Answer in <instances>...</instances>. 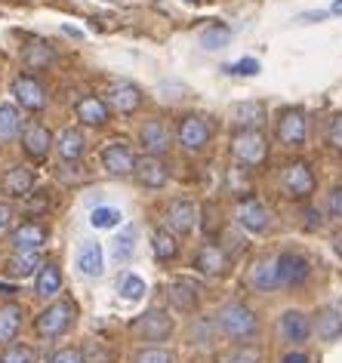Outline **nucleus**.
I'll use <instances>...</instances> for the list:
<instances>
[{
    "mask_svg": "<svg viewBox=\"0 0 342 363\" xmlns=\"http://www.w3.org/2000/svg\"><path fill=\"white\" fill-rule=\"evenodd\" d=\"M216 330L231 342H250L259 333V320L244 302H225L216 314Z\"/></svg>",
    "mask_w": 342,
    "mask_h": 363,
    "instance_id": "1",
    "label": "nucleus"
},
{
    "mask_svg": "<svg viewBox=\"0 0 342 363\" xmlns=\"http://www.w3.org/2000/svg\"><path fill=\"white\" fill-rule=\"evenodd\" d=\"M75 314H77L75 302H68V298H56V302L47 305L38 314V320H34V330H38L40 339L53 342V339H59V335H65L71 330V323H75Z\"/></svg>",
    "mask_w": 342,
    "mask_h": 363,
    "instance_id": "2",
    "label": "nucleus"
},
{
    "mask_svg": "<svg viewBox=\"0 0 342 363\" xmlns=\"http://www.w3.org/2000/svg\"><path fill=\"white\" fill-rule=\"evenodd\" d=\"M130 330L136 339L158 345V342H167L170 335H173V317H170L164 308H148L145 314H139L136 320L130 323Z\"/></svg>",
    "mask_w": 342,
    "mask_h": 363,
    "instance_id": "3",
    "label": "nucleus"
},
{
    "mask_svg": "<svg viewBox=\"0 0 342 363\" xmlns=\"http://www.w3.org/2000/svg\"><path fill=\"white\" fill-rule=\"evenodd\" d=\"M231 154L244 167H259L268 154V142L259 130H238L235 139H231Z\"/></svg>",
    "mask_w": 342,
    "mask_h": 363,
    "instance_id": "4",
    "label": "nucleus"
},
{
    "mask_svg": "<svg viewBox=\"0 0 342 363\" xmlns=\"http://www.w3.org/2000/svg\"><path fill=\"white\" fill-rule=\"evenodd\" d=\"M176 139H179V145H182L185 151H192V154L206 148V142H210V123H206V117H201V114H185L182 121H179Z\"/></svg>",
    "mask_w": 342,
    "mask_h": 363,
    "instance_id": "5",
    "label": "nucleus"
},
{
    "mask_svg": "<svg viewBox=\"0 0 342 363\" xmlns=\"http://www.w3.org/2000/svg\"><path fill=\"white\" fill-rule=\"evenodd\" d=\"M281 185H284L287 197H293V201H305V197H311V191H314V176H311L309 163H305V160H293L290 167L284 169Z\"/></svg>",
    "mask_w": 342,
    "mask_h": 363,
    "instance_id": "6",
    "label": "nucleus"
},
{
    "mask_svg": "<svg viewBox=\"0 0 342 363\" xmlns=\"http://www.w3.org/2000/svg\"><path fill=\"white\" fill-rule=\"evenodd\" d=\"M102 167L108 176H114V179L133 176V169H136V154H133L127 142H111L102 148Z\"/></svg>",
    "mask_w": 342,
    "mask_h": 363,
    "instance_id": "7",
    "label": "nucleus"
},
{
    "mask_svg": "<svg viewBox=\"0 0 342 363\" xmlns=\"http://www.w3.org/2000/svg\"><path fill=\"white\" fill-rule=\"evenodd\" d=\"M13 96L16 102L22 108H28V111H43L47 108V89L34 74H19L13 80Z\"/></svg>",
    "mask_w": 342,
    "mask_h": 363,
    "instance_id": "8",
    "label": "nucleus"
},
{
    "mask_svg": "<svg viewBox=\"0 0 342 363\" xmlns=\"http://www.w3.org/2000/svg\"><path fill=\"white\" fill-rule=\"evenodd\" d=\"M277 333H281L284 342L290 345H305L311 339V320L309 314L299 311V308H290V311L281 314V320H277Z\"/></svg>",
    "mask_w": 342,
    "mask_h": 363,
    "instance_id": "9",
    "label": "nucleus"
},
{
    "mask_svg": "<svg viewBox=\"0 0 342 363\" xmlns=\"http://www.w3.org/2000/svg\"><path fill=\"white\" fill-rule=\"evenodd\" d=\"M133 176H136V182L142 188H151V191H158V188H164L170 182V172L164 167V160L155 157V154H142V157H136Z\"/></svg>",
    "mask_w": 342,
    "mask_h": 363,
    "instance_id": "10",
    "label": "nucleus"
},
{
    "mask_svg": "<svg viewBox=\"0 0 342 363\" xmlns=\"http://www.w3.org/2000/svg\"><path fill=\"white\" fill-rule=\"evenodd\" d=\"M277 274H281V286L293 289V286H302L305 280H309L311 265L302 252H284V256L277 259Z\"/></svg>",
    "mask_w": 342,
    "mask_h": 363,
    "instance_id": "11",
    "label": "nucleus"
},
{
    "mask_svg": "<svg viewBox=\"0 0 342 363\" xmlns=\"http://www.w3.org/2000/svg\"><path fill=\"white\" fill-rule=\"evenodd\" d=\"M238 222H241V228H247L253 234H265L268 225H272V213H268L265 203L247 197V201H241V206H238Z\"/></svg>",
    "mask_w": 342,
    "mask_h": 363,
    "instance_id": "12",
    "label": "nucleus"
},
{
    "mask_svg": "<svg viewBox=\"0 0 342 363\" xmlns=\"http://www.w3.org/2000/svg\"><path fill=\"white\" fill-rule=\"evenodd\" d=\"M22 148L31 160H43L53 148V133L43 123H28L22 130Z\"/></svg>",
    "mask_w": 342,
    "mask_h": 363,
    "instance_id": "13",
    "label": "nucleus"
},
{
    "mask_svg": "<svg viewBox=\"0 0 342 363\" xmlns=\"http://www.w3.org/2000/svg\"><path fill=\"white\" fill-rule=\"evenodd\" d=\"M277 142L284 145H305V114L299 108H290V111L281 114V121H277Z\"/></svg>",
    "mask_w": 342,
    "mask_h": 363,
    "instance_id": "14",
    "label": "nucleus"
},
{
    "mask_svg": "<svg viewBox=\"0 0 342 363\" xmlns=\"http://www.w3.org/2000/svg\"><path fill=\"white\" fill-rule=\"evenodd\" d=\"M197 225V206L192 201H173L167 206V228L173 234H188Z\"/></svg>",
    "mask_w": 342,
    "mask_h": 363,
    "instance_id": "15",
    "label": "nucleus"
},
{
    "mask_svg": "<svg viewBox=\"0 0 342 363\" xmlns=\"http://www.w3.org/2000/svg\"><path fill=\"white\" fill-rule=\"evenodd\" d=\"M10 243L16 252H31V250H40L47 243V228L38 222H25L19 225L13 234H10Z\"/></svg>",
    "mask_w": 342,
    "mask_h": 363,
    "instance_id": "16",
    "label": "nucleus"
},
{
    "mask_svg": "<svg viewBox=\"0 0 342 363\" xmlns=\"http://www.w3.org/2000/svg\"><path fill=\"white\" fill-rule=\"evenodd\" d=\"M139 105H142V93H139L136 84H127V80H123V84H114L108 89V108H114V111L133 114Z\"/></svg>",
    "mask_w": 342,
    "mask_h": 363,
    "instance_id": "17",
    "label": "nucleus"
},
{
    "mask_svg": "<svg viewBox=\"0 0 342 363\" xmlns=\"http://www.w3.org/2000/svg\"><path fill=\"white\" fill-rule=\"evenodd\" d=\"M225 265H228V259H225V252L216 247V243H201V250H197V256H194V268L201 271V274L206 277H219L225 274Z\"/></svg>",
    "mask_w": 342,
    "mask_h": 363,
    "instance_id": "18",
    "label": "nucleus"
},
{
    "mask_svg": "<svg viewBox=\"0 0 342 363\" xmlns=\"http://www.w3.org/2000/svg\"><path fill=\"white\" fill-rule=\"evenodd\" d=\"M139 142L142 148H145V154H155V157H160L167 148H170V133L167 126L160 121H145L139 130Z\"/></svg>",
    "mask_w": 342,
    "mask_h": 363,
    "instance_id": "19",
    "label": "nucleus"
},
{
    "mask_svg": "<svg viewBox=\"0 0 342 363\" xmlns=\"http://www.w3.org/2000/svg\"><path fill=\"white\" fill-rule=\"evenodd\" d=\"M311 330L318 333L321 342H336L342 335V311H336V308H321L311 320Z\"/></svg>",
    "mask_w": 342,
    "mask_h": 363,
    "instance_id": "20",
    "label": "nucleus"
},
{
    "mask_svg": "<svg viewBox=\"0 0 342 363\" xmlns=\"http://www.w3.org/2000/svg\"><path fill=\"white\" fill-rule=\"evenodd\" d=\"M250 284L259 293H275L281 289V274H277V259H259L253 274H250Z\"/></svg>",
    "mask_w": 342,
    "mask_h": 363,
    "instance_id": "21",
    "label": "nucleus"
},
{
    "mask_svg": "<svg viewBox=\"0 0 342 363\" xmlns=\"http://www.w3.org/2000/svg\"><path fill=\"white\" fill-rule=\"evenodd\" d=\"M56 148H59V157H62V160H65V163H75V160L84 157L87 139H84V133H80L77 126H68V130H62V133H59Z\"/></svg>",
    "mask_w": 342,
    "mask_h": 363,
    "instance_id": "22",
    "label": "nucleus"
},
{
    "mask_svg": "<svg viewBox=\"0 0 342 363\" xmlns=\"http://www.w3.org/2000/svg\"><path fill=\"white\" fill-rule=\"evenodd\" d=\"M34 293L40 298H56L62 293V271L56 262H43V268L38 271V280H34Z\"/></svg>",
    "mask_w": 342,
    "mask_h": 363,
    "instance_id": "23",
    "label": "nucleus"
},
{
    "mask_svg": "<svg viewBox=\"0 0 342 363\" xmlns=\"http://www.w3.org/2000/svg\"><path fill=\"white\" fill-rule=\"evenodd\" d=\"M108 114H111V108H108V102L99 96H87L77 102V117H80V123H87V126L108 123Z\"/></svg>",
    "mask_w": 342,
    "mask_h": 363,
    "instance_id": "24",
    "label": "nucleus"
},
{
    "mask_svg": "<svg viewBox=\"0 0 342 363\" xmlns=\"http://www.w3.org/2000/svg\"><path fill=\"white\" fill-rule=\"evenodd\" d=\"M22 308L19 305H0V345H16L22 330Z\"/></svg>",
    "mask_w": 342,
    "mask_h": 363,
    "instance_id": "25",
    "label": "nucleus"
},
{
    "mask_svg": "<svg viewBox=\"0 0 342 363\" xmlns=\"http://www.w3.org/2000/svg\"><path fill=\"white\" fill-rule=\"evenodd\" d=\"M43 268V256L40 250H31V252H16V256L6 259V274L10 277H31Z\"/></svg>",
    "mask_w": 342,
    "mask_h": 363,
    "instance_id": "26",
    "label": "nucleus"
},
{
    "mask_svg": "<svg viewBox=\"0 0 342 363\" xmlns=\"http://www.w3.org/2000/svg\"><path fill=\"white\" fill-rule=\"evenodd\" d=\"M77 271L84 277H99L105 271V259H102V247L96 240H87L77 252Z\"/></svg>",
    "mask_w": 342,
    "mask_h": 363,
    "instance_id": "27",
    "label": "nucleus"
},
{
    "mask_svg": "<svg viewBox=\"0 0 342 363\" xmlns=\"http://www.w3.org/2000/svg\"><path fill=\"white\" fill-rule=\"evenodd\" d=\"M34 188V172L28 167H13L4 176V194L6 197H28Z\"/></svg>",
    "mask_w": 342,
    "mask_h": 363,
    "instance_id": "28",
    "label": "nucleus"
},
{
    "mask_svg": "<svg viewBox=\"0 0 342 363\" xmlns=\"http://www.w3.org/2000/svg\"><path fill=\"white\" fill-rule=\"evenodd\" d=\"M22 130H25V121H22L19 105L4 102L0 105V142H13L16 135H22Z\"/></svg>",
    "mask_w": 342,
    "mask_h": 363,
    "instance_id": "29",
    "label": "nucleus"
},
{
    "mask_svg": "<svg viewBox=\"0 0 342 363\" xmlns=\"http://www.w3.org/2000/svg\"><path fill=\"white\" fill-rule=\"evenodd\" d=\"M167 296H170V305H173L176 311H182V314L197 308V286L188 284V280H176V284L167 289Z\"/></svg>",
    "mask_w": 342,
    "mask_h": 363,
    "instance_id": "30",
    "label": "nucleus"
},
{
    "mask_svg": "<svg viewBox=\"0 0 342 363\" xmlns=\"http://www.w3.org/2000/svg\"><path fill=\"white\" fill-rule=\"evenodd\" d=\"M22 62H25V68H50L53 62H56V52H53V47H47V43L34 40L25 47Z\"/></svg>",
    "mask_w": 342,
    "mask_h": 363,
    "instance_id": "31",
    "label": "nucleus"
},
{
    "mask_svg": "<svg viewBox=\"0 0 342 363\" xmlns=\"http://www.w3.org/2000/svg\"><path fill=\"white\" fill-rule=\"evenodd\" d=\"M151 250H155V259H158V262L176 259L179 243H176V238H173V231H170V228H158L155 238H151Z\"/></svg>",
    "mask_w": 342,
    "mask_h": 363,
    "instance_id": "32",
    "label": "nucleus"
},
{
    "mask_svg": "<svg viewBox=\"0 0 342 363\" xmlns=\"http://www.w3.org/2000/svg\"><path fill=\"white\" fill-rule=\"evenodd\" d=\"M133 252H136V228H123L118 238H114V243H111V256H114V262H127Z\"/></svg>",
    "mask_w": 342,
    "mask_h": 363,
    "instance_id": "33",
    "label": "nucleus"
},
{
    "mask_svg": "<svg viewBox=\"0 0 342 363\" xmlns=\"http://www.w3.org/2000/svg\"><path fill=\"white\" fill-rule=\"evenodd\" d=\"M263 117H265V108L256 105V102H244V105L235 108V121H238L241 130H256Z\"/></svg>",
    "mask_w": 342,
    "mask_h": 363,
    "instance_id": "34",
    "label": "nucleus"
},
{
    "mask_svg": "<svg viewBox=\"0 0 342 363\" xmlns=\"http://www.w3.org/2000/svg\"><path fill=\"white\" fill-rule=\"evenodd\" d=\"M118 293H121V298H127V302H139V298L145 296V280L136 274H123L118 284Z\"/></svg>",
    "mask_w": 342,
    "mask_h": 363,
    "instance_id": "35",
    "label": "nucleus"
},
{
    "mask_svg": "<svg viewBox=\"0 0 342 363\" xmlns=\"http://www.w3.org/2000/svg\"><path fill=\"white\" fill-rule=\"evenodd\" d=\"M0 363H38V351L31 345H6L0 354Z\"/></svg>",
    "mask_w": 342,
    "mask_h": 363,
    "instance_id": "36",
    "label": "nucleus"
},
{
    "mask_svg": "<svg viewBox=\"0 0 342 363\" xmlns=\"http://www.w3.org/2000/svg\"><path fill=\"white\" fill-rule=\"evenodd\" d=\"M123 213L114 210V206H96L93 216H89V225L93 228H114V225H121Z\"/></svg>",
    "mask_w": 342,
    "mask_h": 363,
    "instance_id": "37",
    "label": "nucleus"
},
{
    "mask_svg": "<svg viewBox=\"0 0 342 363\" xmlns=\"http://www.w3.org/2000/svg\"><path fill=\"white\" fill-rule=\"evenodd\" d=\"M228 40H231V31L225 25H213V28H206L201 34V43L206 50H222V47H228Z\"/></svg>",
    "mask_w": 342,
    "mask_h": 363,
    "instance_id": "38",
    "label": "nucleus"
},
{
    "mask_svg": "<svg viewBox=\"0 0 342 363\" xmlns=\"http://www.w3.org/2000/svg\"><path fill=\"white\" fill-rule=\"evenodd\" d=\"M133 363H173V354L167 348H158V345H151V348H142L133 354Z\"/></svg>",
    "mask_w": 342,
    "mask_h": 363,
    "instance_id": "39",
    "label": "nucleus"
},
{
    "mask_svg": "<svg viewBox=\"0 0 342 363\" xmlns=\"http://www.w3.org/2000/svg\"><path fill=\"white\" fill-rule=\"evenodd\" d=\"M50 363H87V357H84L80 348H59L56 354H53Z\"/></svg>",
    "mask_w": 342,
    "mask_h": 363,
    "instance_id": "40",
    "label": "nucleus"
},
{
    "mask_svg": "<svg viewBox=\"0 0 342 363\" xmlns=\"http://www.w3.org/2000/svg\"><path fill=\"white\" fill-rule=\"evenodd\" d=\"M225 363H259V351H253V348H238V351H231L228 357H225Z\"/></svg>",
    "mask_w": 342,
    "mask_h": 363,
    "instance_id": "41",
    "label": "nucleus"
},
{
    "mask_svg": "<svg viewBox=\"0 0 342 363\" xmlns=\"http://www.w3.org/2000/svg\"><path fill=\"white\" fill-rule=\"evenodd\" d=\"M228 71H231V74L253 77V74H259V62L256 59H241V62H235V65H228Z\"/></svg>",
    "mask_w": 342,
    "mask_h": 363,
    "instance_id": "42",
    "label": "nucleus"
},
{
    "mask_svg": "<svg viewBox=\"0 0 342 363\" xmlns=\"http://www.w3.org/2000/svg\"><path fill=\"white\" fill-rule=\"evenodd\" d=\"M330 142H333V148L336 151H342V114L330 123Z\"/></svg>",
    "mask_w": 342,
    "mask_h": 363,
    "instance_id": "43",
    "label": "nucleus"
},
{
    "mask_svg": "<svg viewBox=\"0 0 342 363\" xmlns=\"http://www.w3.org/2000/svg\"><path fill=\"white\" fill-rule=\"evenodd\" d=\"M330 216H336V219H342V185L330 194Z\"/></svg>",
    "mask_w": 342,
    "mask_h": 363,
    "instance_id": "44",
    "label": "nucleus"
},
{
    "mask_svg": "<svg viewBox=\"0 0 342 363\" xmlns=\"http://www.w3.org/2000/svg\"><path fill=\"white\" fill-rule=\"evenodd\" d=\"M13 219V206L10 203H0V228H6Z\"/></svg>",
    "mask_w": 342,
    "mask_h": 363,
    "instance_id": "45",
    "label": "nucleus"
},
{
    "mask_svg": "<svg viewBox=\"0 0 342 363\" xmlns=\"http://www.w3.org/2000/svg\"><path fill=\"white\" fill-rule=\"evenodd\" d=\"M281 363H309V357H305L302 351H290V354H284Z\"/></svg>",
    "mask_w": 342,
    "mask_h": 363,
    "instance_id": "46",
    "label": "nucleus"
},
{
    "mask_svg": "<svg viewBox=\"0 0 342 363\" xmlns=\"http://www.w3.org/2000/svg\"><path fill=\"white\" fill-rule=\"evenodd\" d=\"M19 289H16L13 284H0V296H16Z\"/></svg>",
    "mask_w": 342,
    "mask_h": 363,
    "instance_id": "47",
    "label": "nucleus"
},
{
    "mask_svg": "<svg viewBox=\"0 0 342 363\" xmlns=\"http://www.w3.org/2000/svg\"><path fill=\"white\" fill-rule=\"evenodd\" d=\"M330 13H333V16H342V0H336V4L330 6Z\"/></svg>",
    "mask_w": 342,
    "mask_h": 363,
    "instance_id": "48",
    "label": "nucleus"
},
{
    "mask_svg": "<svg viewBox=\"0 0 342 363\" xmlns=\"http://www.w3.org/2000/svg\"><path fill=\"white\" fill-rule=\"evenodd\" d=\"M185 4H197V0H185Z\"/></svg>",
    "mask_w": 342,
    "mask_h": 363,
    "instance_id": "49",
    "label": "nucleus"
}]
</instances>
